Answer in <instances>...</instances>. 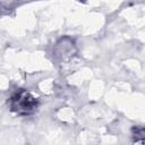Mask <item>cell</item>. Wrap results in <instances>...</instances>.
<instances>
[{
	"mask_svg": "<svg viewBox=\"0 0 145 145\" xmlns=\"http://www.w3.org/2000/svg\"><path fill=\"white\" fill-rule=\"evenodd\" d=\"M37 106V99L25 89L15 92L9 99L10 110L18 116H29L36 111Z\"/></svg>",
	"mask_w": 145,
	"mask_h": 145,
	"instance_id": "6da1fadb",
	"label": "cell"
},
{
	"mask_svg": "<svg viewBox=\"0 0 145 145\" xmlns=\"http://www.w3.org/2000/svg\"><path fill=\"white\" fill-rule=\"evenodd\" d=\"M131 135H133L131 137H133L134 143L145 144V127H139V126L133 127Z\"/></svg>",
	"mask_w": 145,
	"mask_h": 145,
	"instance_id": "7a4b0ae2",
	"label": "cell"
}]
</instances>
